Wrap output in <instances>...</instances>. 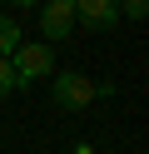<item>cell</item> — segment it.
<instances>
[{"label":"cell","instance_id":"obj_5","mask_svg":"<svg viewBox=\"0 0 149 154\" xmlns=\"http://www.w3.org/2000/svg\"><path fill=\"white\" fill-rule=\"evenodd\" d=\"M25 40V35H20V25H15V15H0V55H15V45Z\"/></svg>","mask_w":149,"mask_h":154},{"label":"cell","instance_id":"obj_1","mask_svg":"<svg viewBox=\"0 0 149 154\" xmlns=\"http://www.w3.org/2000/svg\"><path fill=\"white\" fill-rule=\"evenodd\" d=\"M10 65H15L20 90H30L35 80H50V75H55V45L50 40H20L15 55H10Z\"/></svg>","mask_w":149,"mask_h":154},{"label":"cell","instance_id":"obj_3","mask_svg":"<svg viewBox=\"0 0 149 154\" xmlns=\"http://www.w3.org/2000/svg\"><path fill=\"white\" fill-rule=\"evenodd\" d=\"M75 30V5L70 0H45L40 5V35L45 40H70Z\"/></svg>","mask_w":149,"mask_h":154},{"label":"cell","instance_id":"obj_6","mask_svg":"<svg viewBox=\"0 0 149 154\" xmlns=\"http://www.w3.org/2000/svg\"><path fill=\"white\" fill-rule=\"evenodd\" d=\"M15 90H20V80H15V65H10L5 55H0V100H10Z\"/></svg>","mask_w":149,"mask_h":154},{"label":"cell","instance_id":"obj_2","mask_svg":"<svg viewBox=\"0 0 149 154\" xmlns=\"http://www.w3.org/2000/svg\"><path fill=\"white\" fill-rule=\"evenodd\" d=\"M50 94H55L60 109H85L95 100V80L79 70H60V75H50Z\"/></svg>","mask_w":149,"mask_h":154},{"label":"cell","instance_id":"obj_4","mask_svg":"<svg viewBox=\"0 0 149 154\" xmlns=\"http://www.w3.org/2000/svg\"><path fill=\"white\" fill-rule=\"evenodd\" d=\"M75 20L85 30H114L119 25V0H75Z\"/></svg>","mask_w":149,"mask_h":154},{"label":"cell","instance_id":"obj_9","mask_svg":"<svg viewBox=\"0 0 149 154\" xmlns=\"http://www.w3.org/2000/svg\"><path fill=\"white\" fill-rule=\"evenodd\" d=\"M70 5H75V0H70Z\"/></svg>","mask_w":149,"mask_h":154},{"label":"cell","instance_id":"obj_7","mask_svg":"<svg viewBox=\"0 0 149 154\" xmlns=\"http://www.w3.org/2000/svg\"><path fill=\"white\" fill-rule=\"evenodd\" d=\"M119 15H129V20H144V15H149V0H119Z\"/></svg>","mask_w":149,"mask_h":154},{"label":"cell","instance_id":"obj_8","mask_svg":"<svg viewBox=\"0 0 149 154\" xmlns=\"http://www.w3.org/2000/svg\"><path fill=\"white\" fill-rule=\"evenodd\" d=\"M5 5H15V10H35L40 0H5Z\"/></svg>","mask_w":149,"mask_h":154}]
</instances>
